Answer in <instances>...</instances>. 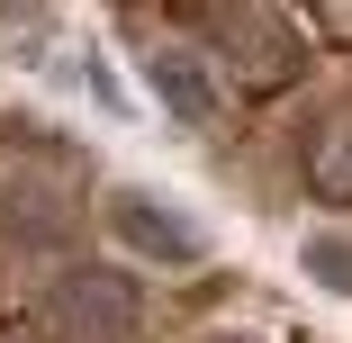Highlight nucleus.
Returning a JSON list of instances; mask_svg holds the SVG:
<instances>
[{
  "label": "nucleus",
  "mask_w": 352,
  "mask_h": 343,
  "mask_svg": "<svg viewBox=\"0 0 352 343\" xmlns=\"http://www.w3.org/2000/svg\"><path fill=\"white\" fill-rule=\"evenodd\" d=\"M307 190L334 199V208H352V109H334V118L307 135Z\"/></svg>",
  "instance_id": "6"
},
{
  "label": "nucleus",
  "mask_w": 352,
  "mask_h": 343,
  "mask_svg": "<svg viewBox=\"0 0 352 343\" xmlns=\"http://www.w3.org/2000/svg\"><path fill=\"white\" fill-rule=\"evenodd\" d=\"M316 27H325V36H343V45H352V0H334V10H316Z\"/></svg>",
  "instance_id": "8"
},
{
  "label": "nucleus",
  "mask_w": 352,
  "mask_h": 343,
  "mask_svg": "<svg viewBox=\"0 0 352 343\" xmlns=\"http://www.w3.org/2000/svg\"><path fill=\"white\" fill-rule=\"evenodd\" d=\"M307 280L352 298V244H343V235H316V244H307Z\"/></svg>",
  "instance_id": "7"
},
{
  "label": "nucleus",
  "mask_w": 352,
  "mask_h": 343,
  "mask_svg": "<svg viewBox=\"0 0 352 343\" xmlns=\"http://www.w3.org/2000/svg\"><path fill=\"white\" fill-rule=\"evenodd\" d=\"M109 226H118L126 253H145V262H199V253H208V235H199L190 217H172L154 190H118V199H109Z\"/></svg>",
  "instance_id": "3"
},
{
  "label": "nucleus",
  "mask_w": 352,
  "mask_h": 343,
  "mask_svg": "<svg viewBox=\"0 0 352 343\" xmlns=\"http://www.w3.org/2000/svg\"><path fill=\"white\" fill-rule=\"evenodd\" d=\"M226 45V73H235V91H289L298 73H307V45H298V19H280V10H217L208 19Z\"/></svg>",
  "instance_id": "1"
},
{
  "label": "nucleus",
  "mask_w": 352,
  "mask_h": 343,
  "mask_svg": "<svg viewBox=\"0 0 352 343\" xmlns=\"http://www.w3.org/2000/svg\"><path fill=\"white\" fill-rule=\"evenodd\" d=\"M145 73H154L163 109H172V118H190V126L217 109V82H208V63H199L190 45H154V63H145Z\"/></svg>",
  "instance_id": "4"
},
{
  "label": "nucleus",
  "mask_w": 352,
  "mask_h": 343,
  "mask_svg": "<svg viewBox=\"0 0 352 343\" xmlns=\"http://www.w3.org/2000/svg\"><path fill=\"white\" fill-rule=\"evenodd\" d=\"M45 325L82 334V343H126V334H135V289H126V271H109V262H73V271H54V289H45Z\"/></svg>",
  "instance_id": "2"
},
{
  "label": "nucleus",
  "mask_w": 352,
  "mask_h": 343,
  "mask_svg": "<svg viewBox=\"0 0 352 343\" xmlns=\"http://www.w3.org/2000/svg\"><path fill=\"white\" fill-rule=\"evenodd\" d=\"M63 226H73V199H63V190H36V181L0 190V235H10V244H54Z\"/></svg>",
  "instance_id": "5"
}]
</instances>
